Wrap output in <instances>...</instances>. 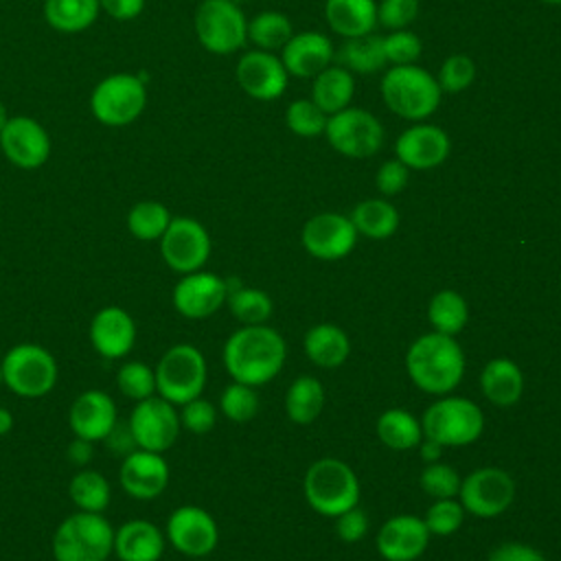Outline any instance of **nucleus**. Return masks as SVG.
Wrapping results in <instances>:
<instances>
[{
    "mask_svg": "<svg viewBox=\"0 0 561 561\" xmlns=\"http://www.w3.org/2000/svg\"><path fill=\"white\" fill-rule=\"evenodd\" d=\"M234 75H237L239 88L256 101H274L283 96L289 79L280 57L259 48L243 53L239 57Z\"/></svg>",
    "mask_w": 561,
    "mask_h": 561,
    "instance_id": "nucleus-20",
    "label": "nucleus"
},
{
    "mask_svg": "<svg viewBox=\"0 0 561 561\" xmlns=\"http://www.w3.org/2000/svg\"><path fill=\"white\" fill-rule=\"evenodd\" d=\"M0 386H4V379H2V364H0Z\"/></svg>",
    "mask_w": 561,
    "mask_h": 561,
    "instance_id": "nucleus-59",
    "label": "nucleus"
},
{
    "mask_svg": "<svg viewBox=\"0 0 561 561\" xmlns=\"http://www.w3.org/2000/svg\"><path fill=\"white\" fill-rule=\"evenodd\" d=\"M305 497L309 506L327 517H337L359 502L355 471L337 458H320L305 473Z\"/></svg>",
    "mask_w": 561,
    "mask_h": 561,
    "instance_id": "nucleus-5",
    "label": "nucleus"
},
{
    "mask_svg": "<svg viewBox=\"0 0 561 561\" xmlns=\"http://www.w3.org/2000/svg\"><path fill=\"white\" fill-rule=\"evenodd\" d=\"M408 182H410V169L399 158L386 160L377 169V175H375V184H377L379 193L386 197L399 195L408 186Z\"/></svg>",
    "mask_w": 561,
    "mask_h": 561,
    "instance_id": "nucleus-50",
    "label": "nucleus"
},
{
    "mask_svg": "<svg viewBox=\"0 0 561 561\" xmlns=\"http://www.w3.org/2000/svg\"><path fill=\"white\" fill-rule=\"evenodd\" d=\"M383 50L390 66H403V64H416L423 50V42L419 35H414L408 28L392 31L383 37Z\"/></svg>",
    "mask_w": 561,
    "mask_h": 561,
    "instance_id": "nucleus-47",
    "label": "nucleus"
},
{
    "mask_svg": "<svg viewBox=\"0 0 561 561\" xmlns=\"http://www.w3.org/2000/svg\"><path fill=\"white\" fill-rule=\"evenodd\" d=\"M287 346L267 324H243L224 344V366L232 381L252 388L272 381L285 364Z\"/></svg>",
    "mask_w": 561,
    "mask_h": 561,
    "instance_id": "nucleus-1",
    "label": "nucleus"
},
{
    "mask_svg": "<svg viewBox=\"0 0 561 561\" xmlns=\"http://www.w3.org/2000/svg\"><path fill=\"white\" fill-rule=\"evenodd\" d=\"M0 149L18 169H39L50 158V136L31 116H9L0 131Z\"/></svg>",
    "mask_w": 561,
    "mask_h": 561,
    "instance_id": "nucleus-17",
    "label": "nucleus"
},
{
    "mask_svg": "<svg viewBox=\"0 0 561 561\" xmlns=\"http://www.w3.org/2000/svg\"><path fill=\"white\" fill-rule=\"evenodd\" d=\"M436 81H438L440 90L447 92V94H458V92L467 90L476 81V64H473V59L462 55V53L449 55L440 64Z\"/></svg>",
    "mask_w": 561,
    "mask_h": 561,
    "instance_id": "nucleus-44",
    "label": "nucleus"
},
{
    "mask_svg": "<svg viewBox=\"0 0 561 561\" xmlns=\"http://www.w3.org/2000/svg\"><path fill=\"white\" fill-rule=\"evenodd\" d=\"M13 423H15V419H13L11 410L0 405V436H7L13 430Z\"/></svg>",
    "mask_w": 561,
    "mask_h": 561,
    "instance_id": "nucleus-56",
    "label": "nucleus"
},
{
    "mask_svg": "<svg viewBox=\"0 0 561 561\" xmlns=\"http://www.w3.org/2000/svg\"><path fill=\"white\" fill-rule=\"evenodd\" d=\"M156 392L173 405L202 397L206 388V357L193 344L180 342L169 346L156 364Z\"/></svg>",
    "mask_w": 561,
    "mask_h": 561,
    "instance_id": "nucleus-7",
    "label": "nucleus"
},
{
    "mask_svg": "<svg viewBox=\"0 0 561 561\" xmlns=\"http://www.w3.org/2000/svg\"><path fill=\"white\" fill-rule=\"evenodd\" d=\"M458 497L467 513L476 517H495L515 500V482L504 469L482 467L460 482Z\"/></svg>",
    "mask_w": 561,
    "mask_h": 561,
    "instance_id": "nucleus-15",
    "label": "nucleus"
},
{
    "mask_svg": "<svg viewBox=\"0 0 561 561\" xmlns=\"http://www.w3.org/2000/svg\"><path fill=\"white\" fill-rule=\"evenodd\" d=\"M302 248L320 261H337L353 252L357 243V230L351 217L340 213H320L307 219L300 232Z\"/></svg>",
    "mask_w": 561,
    "mask_h": 561,
    "instance_id": "nucleus-16",
    "label": "nucleus"
},
{
    "mask_svg": "<svg viewBox=\"0 0 561 561\" xmlns=\"http://www.w3.org/2000/svg\"><path fill=\"white\" fill-rule=\"evenodd\" d=\"M451 151L447 131L432 123H414L394 140V156L410 171H427L440 167Z\"/></svg>",
    "mask_w": 561,
    "mask_h": 561,
    "instance_id": "nucleus-19",
    "label": "nucleus"
},
{
    "mask_svg": "<svg viewBox=\"0 0 561 561\" xmlns=\"http://www.w3.org/2000/svg\"><path fill=\"white\" fill-rule=\"evenodd\" d=\"M351 221L357 234L368 239H388L399 228V210L388 199L370 197L353 208Z\"/></svg>",
    "mask_w": 561,
    "mask_h": 561,
    "instance_id": "nucleus-33",
    "label": "nucleus"
},
{
    "mask_svg": "<svg viewBox=\"0 0 561 561\" xmlns=\"http://www.w3.org/2000/svg\"><path fill=\"white\" fill-rule=\"evenodd\" d=\"M114 554V528L103 513L75 511L53 535L55 561H107Z\"/></svg>",
    "mask_w": 561,
    "mask_h": 561,
    "instance_id": "nucleus-4",
    "label": "nucleus"
},
{
    "mask_svg": "<svg viewBox=\"0 0 561 561\" xmlns=\"http://www.w3.org/2000/svg\"><path fill=\"white\" fill-rule=\"evenodd\" d=\"M99 4L116 22H129L145 9V0H99Z\"/></svg>",
    "mask_w": 561,
    "mask_h": 561,
    "instance_id": "nucleus-53",
    "label": "nucleus"
},
{
    "mask_svg": "<svg viewBox=\"0 0 561 561\" xmlns=\"http://www.w3.org/2000/svg\"><path fill=\"white\" fill-rule=\"evenodd\" d=\"M335 48L331 39L320 31L294 33L280 48V61L289 77L313 79L327 66H331Z\"/></svg>",
    "mask_w": 561,
    "mask_h": 561,
    "instance_id": "nucleus-24",
    "label": "nucleus"
},
{
    "mask_svg": "<svg viewBox=\"0 0 561 561\" xmlns=\"http://www.w3.org/2000/svg\"><path fill=\"white\" fill-rule=\"evenodd\" d=\"M171 471L162 454L149 451V449H134L131 454L123 456L121 469H118V482L123 491L134 497L149 502L164 493L169 484Z\"/></svg>",
    "mask_w": 561,
    "mask_h": 561,
    "instance_id": "nucleus-21",
    "label": "nucleus"
},
{
    "mask_svg": "<svg viewBox=\"0 0 561 561\" xmlns=\"http://www.w3.org/2000/svg\"><path fill=\"white\" fill-rule=\"evenodd\" d=\"M219 410L226 419H230L234 423H245V421L254 419V414L259 410V397L252 386L232 381L230 386L224 388V392L219 397Z\"/></svg>",
    "mask_w": 561,
    "mask_h": 561,
    "instance_id": "nucleus-43",
    "label": "nucleus"
},
{
    "mask_svg": "<svg viewBox=\"0 0 561 561\" xmlns=\"http://www.w3.org/2000/svg\"><path fill=\"white\" fill-rule=\"evenodd\" d=\"M164 543V530L149 519L136 517L114 528V557L118 561H160Z\"/></svg>",
    "mask_w": 561,
    "mask_h": 561,
    "instance_id": "nucleus-26",
    "label": "nucleus"
},
{
    "mask_svg": "<svg viewBox=\"0 0 561 561\" xmlns=\"http://www.w3.org/2000/svg\"><path fill=\"white\" fill-rule=\"evenodd\" d=\"M324 408V386L320 379L300 375L291 381L285 394V412L294 423L307 425L318 419Z\"/></svg>",
    "mask_w": 561,
    "mask_h": 561,
    "instance_id": "nucleus-34",
    "label": "nucleus"
},
{
    "mask_svg": "<svg viewBox=\"0 0 561 561\" xmlns=\"http://www.w3.org/2000/svg\"><path fill=\"white\" fill-rule=\"evenodd\" d=\"M291 35V22L280 11H261L248 22V39L259 50H280Z\"/></svg>",
    "mask_w": 561,
    "mask_h": 561,
    "instance_id": "nucleus-40",
    "label": "nucleus"
},
{
    "mask_svg": "<svg viewBox=\"0 0 561 561\" xmlns=\"http://www.w3.org/2000/svg\"><path fill=\"white\" fill-rule=\"evenodd\" d=\"M164 537L180 554L202 559L217 548L219 528L208 511H204L202 506L184 504L169 515Z\"/></svg>",
    "mask_w": 561,
    "mask_h": 561,
    "instance_id": "nucleus-14",
    "label": "nucleus"
},
{
    "mask_svg": "<svg viewBox=\"0 0 561 561\" xmlns=\"http://www.w3.org/2000/svg\"><path fill=\"white\" fill-rule=\"evenodd\" d=\"M460 482L462 480L458 471L443 462H427L421 471V489L436 500L456 497L460 491Z\"/></svg>",
    "mask_w": 561,
    "mask_h": 561,
    "instance_id": "nucleus-46",
    "label": "nucleus"
},
{
    "mask_svg": "<svg viewBox=\"0 0 561 561\" xmlns=\"http://www.w3.org/2000/svg\"><path fill=\"white\" fill-rule=\"evenodd\" d=\"M116 388L131 401L149 399L156 392V370L138 359L121 364L116 370Z\"/></svg>",
    "mask_w": 561,
    "mask_h": 561,
    "instance_id": "nucleus-41",
    "label": "nucleus"
},
{
    "mask_svg": "<svg viewBox=\"0 0 561 561\" xmlns=\"http://www.w3.org/2000/svg\"><path fill=\"white\" fill-rule=\"evenodd\" d=\"M355 94V77L342 66H327L313 77L311 101L327 114H335L351 105Z\"/></svg>",
    "mask_w": 561,
    "mask_h": 561,
    "instance_id": "nucleus-29",
    "label": "nucleus"
},
{
    "mask_svg": "<svg viewBox=\"0 0 561 561\" xmlns=\"http://www.w3.org/2000/svg\"><path fill=\"white\" fill-rule=\"evenodd\" d=\"M419 449H421V458L425 462H438L440 460V454H443V445L432 440V438H425L419 443Z\"/></svg>",
    "mask_w": 561,
    "mask_h": 561,
    "instance_id": "nucleus-55",
    "label": "nucleus"
},
{
    "mask_svg": "<svg viewBox=\"0 0 561 561\" xmlns=\"http://www.w3.org/2000/svg\"><path fill=\"white\" fill-rule=\"evenodd\" d=\"M405 370L423 392L449 394L465 375V353L454 335L432 331L412 342Z\"/></svg>",
    "mask_w": 561,
    "mask_h": 561,
    "instance_id": "nucleus-2",
    "label": "nucleus"
},
{
    "mask_svg": "<svg viewBox=\"0 0 561 561\" xmlns=\"http://www.w3.org/2000/svg\"><path fill=\"white\" fill-rule=\"evenodd\" d=\"M335 533H337V537L342 541H348V543L364 539L366 533H368V517H366V513L362 508H357V506L344 511L342 515L335 517Z\"/></svg>",
    "mask_w": 561,
    "mask_h": 561,
    "instance_id": "nucleus-51",
    "label": "nucleus"
},
{
    "mask_svg": "<svg viewBox=\"0 0 561 561\" xmlns=\"http://www.w3.org/2000/svg\"><path fill=\"white\" fill-rule=\"evenodd\" d=\"M0 364L4 386L22 399L46 397L59 377L55 355L35 342H20L11 346Z\"/></svg>",
    "mask_w": 561,
    "mask_h": 561,
    "instance_id": "nucleus-6",
    "label": "nucleus"
},
{
    "mask_svg": "<svg viewBox=\"0 0 561 561\" xmlns=\"http://www.w3.org/2000/svg\"><path fill=\"white\" fill-rule=\"evenodd\" d=\"M305 353L307 357L322 368L342 366L351 353L348 335L331 322L316 324L305 335Z\"/></svg>",
    "mask_w": 561,
    "mask_h": 561,
    "instance_id": "nucleus-31",
    "label": "nucleus"
},
{
    "mask_svg": "<svg viewBox=\"0 0 561 561\" xmlns=\"http://www.w3.org/2000/svg\"><path fill=\"white\" fill-rule=\"evenodd\" d=\"M419 15V0H381L377 4V22L390 31L408 28Z\"/></svg>",
    "mask_w": 561,
    "mask_h": 561,
    "instance_id": "nucleus-49",
    "label": "nucleus"
},
{
    "mask_svg": "<svg viewBox=\"0 0 561 561\" xmlns=\"http://www.w3.org/2000/svg\"><path fill=\"white\" fill-rule=\"evenodd\" d=\"M430 543V530L421 517L394 515L377 535V550L386 561H414Z\"/></svg>",
    "mask_w": 561,
    "mask_h": 561,
    "instance_id": "nucleus-25",
    "label": "nucleus"
},
{
    "mask_svg": "<svg viewBox=\"0 0 561 561\" xmlns=\"http://www.w3.org/2000/svg\"><path fill=\"white\" fill-rule=\"evenodd\" d=\"M136 322L118 305L101 307L88 327V337L92 348L105 359L127 357L136 344Z\"/></svg>",
    "mask_w": 561,
    "mask_h": 561,
    "instance_id": "nucleus-22",
    "label": "nucleus"
},
{
    "mask_svg": "<svg viewBox=\"0 0 561 561\" xmlns=\"http://www.w3.org/2000/svg\"><path fill=\"white\" fill-rule=\"evenodd\" d=\"M193 26L199 44L213 55H230L248 39V20L232 0H202Z\"/></svg>",
    "mask_w": 561,
    "mask_h": 561,
    "instance_id": "nucleus-10",
    "label": "nucleus"
},
{
    "mask_svg": "<svg viewBox=\"0 0 561 561\" xmlns=\"http://www.w3.org/2000/svg\"><path fill=\"white\" fill-rule=\"evenodd\" d=\"M333 59L337 61V66L346 68L353 75H373L388 66L383 37L375 33L344 39L342 46L335 50Z\"/></svg>",
    "mask_w": 561,
    "mask_h": 561,
    "instance_id": "nucleus-30",
    "label": "nucleus"
},
{
    "mask_svg": "<svg viewBox=\"0 0 561 561\" xmlns=\"http://www.w3.org/2000/svg\"><path fill=\"white\" fill-rule=\"evenodd\" d=\"M226 285H228L226 305L241 324H265L270 320L274 305L263 289L245 287L234 278L226 280Z\"/></svg>",
    "mask_w": 561,
    "mask_h": 561,
    "instance_id": "nucleus-35",
    "label": "nucleus"
},
{
    "mask_svg": "<svg viewBox=\"0 0 561 561\" xmlns=\"http://www.w3.org/2000/svg\"><path fill=\"white\" fill-rule=\"evenodd\" d=\"M377 436L381 443L394 451H405L419 447L423 440L421 423L403 408H390L377 419Z\"/></svg>",
    "mask_w": 561,
    "mask_h": 561,
    "instance_id": "nucleus-36",
    "label": "nucleus"
},
{
    "mask_svg": "<svg viewBox=\"0 0 561 561\" xmlns=\"http://www.w3.org/2000/svg\"><path fill=\"white\" fill-rule=\"evenodd\" d=\"M427 318H430L434 331L445 333V335H456L465 329V324L469 320L467 300L454 289H440L430 300Z\"/></svg>",
    "mask_w": 561,
    "mask_h": 561,
    "instance_id": "nucleus-38",
    "label": "nucleus"
},
{
    "mask_svg": "<svg viewBox=\"0 0 561 561\" xmlns=\"http://www.w3.org/2000/svg\"><path fill=\"white\" fill-rule=\"evenodd\" d=\"M232 2H237V4H239V2H248V0H232Z\"/></svg>",
    "mask_w": 561,
    "mask_h": 561,
    "instance_id": "nucleus-60",
    "label": "nucleus"
},
{
    "mask_svg": "<svg viewBox=\"0 0 561 561\" xmlns=\"http://www.w3.org/2000/svg\"><path fill=\"white\" fill-rule=\"evenodd\" d=\"M228 298V285L226 278L213 274V272H191L182 274V278L175 283L171 300L180 316L191 320H202L213 313H217Z\"/></svg>",
    "mask_w": 561,
    "mask_h": 561,
    "instance_id": "nucleus-18",
    "label": "nucleus"
},
{
    "mask_svg": "<svg viewBox=\"0 0 561 561\" xmlns=\"http://www.w3.org/2000/svg\"><path fill=\"white\" fill-rule=\"evenodd\" d=\"M171 213L162 202L142 199L136 202L127 213V230L138 241H160L171 224Z\"/></svg>",
    "mask_w": 561,
    "mask_h": 561,
    "instance_id": "nucleus-39",
    "label": "nucleus"
},
{
    "mask_svg": "<svg viewBox=\"0 0 561 561\" xmlns=\"http://www.w3.org/2000/svg\"><path fill=\"white\" fill-rule=\"evenodd\" d=\"M68 495L77 511H88V513H103L110 506L112 489L107 478L96 471V469H79L68 484Z\"/></svg>",
    "mask_w": 561,
    "mask_h": 561,
    "instance_id": "nucleus-37",
    "label": "nucleus"
},
{
    "mask_svg": "<svg viewBox=\"0 0 561 561\" xmlns=\"http://www.w3.org/2000/svg\"><path fill=\"white\" fill-rule=\"evenodd\" d=\"M489 561H546V557L539 550H535L533 546L506 541L491 550Z\"/></svg>",
    "mask_w": 561,
    "mask_h": 561,
    "instance_id": "nucleus-52",
    "label": "nucleus"
},
{
    "mask_svg": "<svg viewBox=\"0 0 561 561\" xmlns=\"http://www.w3.org/2000/svg\"><path fill=\"white\" fill-rule=\"evenodd\" d=\"M443 90L430 70L416 64L390 66L381 77V99L392 114L421 123L440 105Z\"/></svg>",
    "mask_w": 561,
    "mask_h": 561,
    "instance_id": "nucleus-3",
    "label": "nucleus"
},
{
    "mask_svg": "<svg viewBox=\"0 0 561 561\" xmlns=\"http://www.w3.org/2000/svg\"><path fill=\"white\" fill-rule=\"evenodd\" d=\"M324 18L333 33L340 37H362L377 26V2L375 0H327Z\"/></svg>",
    "mask_w": 561,
    "mask_h": 561,
    "instance_id": "nucleus-27",
    "label": "nucleus"
},
{
    "mask_svg": "<svg viewBox=\"0 0 561 561\" xmlns=\"http://www.w3.org/2000/svg\"><path fill=\"white\" fill-rule=\"evenodd\" d=\"M7 121H9V114H7V107H4V103L0 101V131H2V127L7 125Z\"/></svg>",
    "mask_w": 561,
    "mask_h": 561,
    "instance_id": "nucleus-57",
    "label": "nucleus"
},
{
    "mask_svg": "<svg viewBox=\"0 0 561 561\" xmlns=\"http://www.w3.org/2000/svg\"><path fill=\"white\" fill-rule=\"evenodd\" d=\"M68 423L77 438L99 443L110 436L118 423L114 399L99 388L83 390L75 397L68 410Z\"/></svg>",
    "mask_w": 561,
    "mask_h": 561,
    "instance_id": "nucleus-23",
    "label": "nucleus"
},
{
    "mask_svg": "<svg viewBox=\"0 0 561 561\" xmlns=\"http://www.w3.org/2000/svg\"><path fill=\"white\" fill-rule=\"evenodd\" d=\"M217 423V408L204 397L186 401L180 410V425L191 434H208Z\"/></svg>",
    "mask_w": 561,
    "mask_h": 561,
    "instance_id": "nucleus-48",
    "label": "nucleus"
},
{
    "mask_svg": "<svg viewBox=\"0 0 561 561\" xmlns=\"http://www.w3.org/2000/svg\"><path fill=\"white\" fill-rule=\"evenodd\" d=\"M327 114L311 99H296L285 110V125L300 138H316L324 134Z\"/></svg>",
    "mask_w": 561,
    "mask_h": 561,
    "instance_id": "nucleus-42",
    "label": "nucleus"
},
{
    "mask_svg": "<svg viewBox=\"0 0 561 561\" xmlns=\"http://www.w3.org/2000/svg\"><path fill=\"white\" fill-rule=\"evenodd\" d=\"M421 430L425 438H432L443 447H465L480 438L484 414L465 397H440L423 412Z\"/></svg>",
    "mask_w": 561,
    "mask_h": 561,
    "instance_id": "nucleus-8",
    "label": "nucleus"
},
{
    "mask_svg": "<svg viewBox=\"0 0 561 561\" xmlns=\"http://www.w3.org/2000/svg\"><path fill=\"white\" fill-rule=\"evenodd\" d=\"M92 445L94 443H90V440H83V438H77L75 436V440L68 445V460L70 462H75L77 467H83V465H88L90 460H92V454H94V449H92Z\"/></svg>",
    "mask_w": 561,
    "mask_h": 561,
    "instance_id": "nucleus-54",
    "label": "nucleus"
},
{
    "mask_svg": "<svg viewBox=\"0 0 561 561\" xmlns=\"http://www.w3.org/2000/svg\"><path fill=\"white\" fill-rule=\"evenodd\" d=\"M99 0H46L44 20L59 33H81L99 18Z\"/></svg>",
    "mask_w": 561,
    "mask_h": 561,
    "instance_id": "nucleus-32",
    "label": "nucleus"
},
{
    "mask_svg": "<svg viewBox=\"0 0 561 561\" xmlns=\"http://www.w3.org/2000/svg\"><path fill=\"white\" fill-rule=\"evenodd\" d=\"M210 234L193 217H173L160 237V254L169 270L182 274L197 272L210 256Z\"/></svg>",
    "mask_w": 561,
    "mask_h": 561,
    "instance_id": "nucleus-13",
    "label": "nucleus"
},
{
    "mask_svg": "<svg viewBox=\"0 0 561 561\" xmlns=\"http://www.w3.org/2000/svg\"><path fill=\"white\" fill-rule=\"evenodd\" d=\"M482 394L500 408H508L519 401L524 392V375L519 366L508 357L491 359L480 375Z\"/></svg>",
    "mask_w": 561,
    "mask_h": 561,
    "instance_id": "nucleus-28",
    "label": "nucleus"
},
{
    "mask_svg": "<svg viewBox=\"0 0 561 561\" xmlns=\"http://www.w3.org/2000/svg\"><path fill=\"white\" fill-rule=\"evenodd\" d=\"M541 2H546V4H561V0H541Z\"/></svg>",
    "mask_w": 561,
    "mask_h": 561,
    "instance_id": "nucleus-58",
    "label": "nucleus"
},
{
    "mask_svg": "<svg viewBox=\"0 0 561 561\" xmlns=\"http://www.w3.org/2000/svg\"><path fill=\"white\" fill-rule=\"evenodd\" d=\"M430 535H438V537H447V535H454L462 522H465V506L454 500V497H443V500H436L425 517H423Z\"/></svg>",
    "mask_w": 561,
    "mask_h": 561,
    "instance_id": "nucleus-45",
    "label": "nucleus"
},
{
    "mask_svg": "<svg viewBox=\"0 0 561 561\" xmlns=\"http://www.w3.org/2000/svg\"><path fill=\"white\" fill-rule=\"evenodd\" d=\"M324 136L344 158L362 160L375 156L386 138L383 125L375 114L362 107H344L327 118Z\"/></svg>",
    "mask_w": 561,
    "mask_h": 561,
    "instance_id": "nucleus-11",
    "label": "nucleus"
},
{
    "mask_svg": "<svg viewBox=\"0 0 561 561\" xmlns=\"http://www.w3.org/2000/svg\"><path fill=\"white\" fill-rule=\"evenodd\" d=\"M147 105V88L140 75L114 72L101 79L90 94L92 116L105 127L131 125Z\"/></svg>",
    "mask_w": 561,
    "mask_h": 561,
    "instance_id": "nucleus-9",
    "label": "nucleus"
},
{
    "mask_svg": "<svg viewBox=\"0 0 561 561\" xmlns=\"http://www.w3.org/2000/svg\"><path fill=\"white\" fill-rule=\"evenodd\" d=\"M127 427L134 436L136 447L164 454L180 436V412L175 405L160 394L136 401Z\"/></svg>",
    "mask_w": 561,
    "mask_h": 561,
    "instance_id": "nucleus-12",
    "label": "nucleus"
}]
</instances>
